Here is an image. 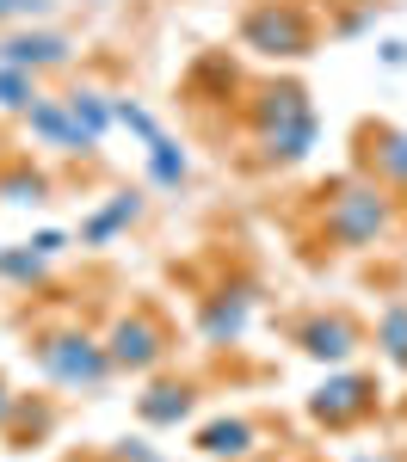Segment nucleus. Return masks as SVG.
<instances>
[{"label":"nucleus","instance_id":"obj_1","mask_svg":"<svg viewBox=\"0 0 407 462\" xmlns=\"http://www.w3.org/2000/svg\"><path fill=\"white\" fill-rule=\"evenodd\" d=\"M254 130H259V148L265 161L278 167H296L309 148H315V106L296 80H272L254 93Z\"/></svg>","mask_w":407,"mask_h":462},{"label":"nucleus","instance_id":"obj_2","mask_svg":"<svg viewBox=\"0 0 407 462\" xmlns=\"http://www.w3.org/2000/svg\"><path fill=\"white\" fill-rule=\"evenodd\" d=\"M37 370H43L56 389L93 394V389H106V376L117 370V364H111V352L93 339V333L56 327V333H43V339H37Z\"/></svg>","mask_w":407,"mask_h":462},{"label":"nucleus","instance_id":"obj_3","mask_svg":"<svg viewBox=\"0 0 407 462\" xmlns=\"http://www.w3.org/2000/svg\"><path fill=\"white\" fill-rule=\"evenodd\" d=\"M383 235H389V198L376 185H346L328 204V241L333 247L358 253V247H376Z\"/></svg>","mask_w":407,"mask_h":462},{"label":"nucleus","instance_id":"obj_4","mask_svg":"<svg viewBox=\"0 0 407 462\" xmlns=\"http://www.w3.org/2000/svg\"><path fill=\"white\" fill-rule=\"evenodd\" d=\"M309 13H296V6H278V0H265L247 13V25H241V43L259 50V56H309Z\"/></svg>","mask_w":407,"mask_h":462},{"label":"nucleus","instance_id":"obj_5","mask_svg":"<svg viewBox=\"0 0 407 462\" xmlns=\"http://www.w3.org/2000/svg\"><path fill=\"white\" fill-rule=\"evenodd\" d=\"M370 407H376V383H370V376H358V370H339V376H328V383L315 389V401H309V413H315L328 431L358 426Z\"/></svg>","mask_w":407,"mask_h":462},{"label":"nucleus","instance_id":"obj_6","mask_svg":"<svg viewBox=\"0 0 407 462\" xmlns=\"http://www.w3.org/2000/svg\"><path fill=\"white\" fill-rule=\"evenodd\" d=\"M106 352H111L117 370H154L161 352H167V333H161V320H154V315H124L117 327H111Z\"/></svg>","mask_w":407,"mask_h":462},{"label":"nucleus","instance_id":"obj_7","mask_svg":"<svg viewBox=\"0 0 407 462\" xmlns=\"http://www.w3.org/2000/svg\"><path fill=\"white\" fill-rule=\"evenodd\" d=\"M247 315H254V290L247 284H235V290H217L210 302H204V339L210 346H235L241 333H247Z\"/></svg>","mask_w":407,"mask_h":462},{"label":"nucleus","instance_id":"obj_8","mask_svg":"<svg viewBox=\"0 0 407 462\" xmlns=\"http://www.w3.org/2000/svg\"><path fill=\"white\" fill-rule=\"evenodd\" d=\"M0 62H13V69H69V37L62 32H13L0 43Z\"/></svg>","mask_w":407,"mask_h":462},{"label":"nucleus","instance_id":"obj_9","mask_svg":"<svg viewBox=\"0 0 407 462\" xmlns=\"http://www.w3.org/2000/svg\"><path fill=\"white\" fill-rule=\"evenodd\" d=\"M25 117H32V130H37V136H43L50 148H69V154H93V148H99L93 136H87V130H80V124H74L69 99H37Z\"/></svg>","mask_w":407,"mask_h":462},{"label":"nucleus","instance_id":"obj_10","mask_svg":"<svg viewBox=\"0 0 407 462\" xmlns=\"http://www.w3.org/2000/svg\"><path fill=\"white\" fill-rule=\"evenodd\" d=\"M296 339H302V352L315 357V364H346V357L358 352V327L346 315H315Z\"/></svg>","mask_w":407,"mask_h":462},{"label":"nucleus","instance_id":"obj_11","mask_svg":"<svg viewBox=\"0 0 407 462\" xmlns=\"http://www.w3.org/2000/svg\"><path fill=\"white\" fill-rule=\"evenodd\" d=\"M136 413H143V426H180V420H191V389L185 383H154L136 401Z\"/></svg>","mask_w":407,"mask_h":462},{"label":"nucleus","instance_id":"obj_12","mask_svg":"<svg viewBox=\"0 0 407 462\" xmlns=\"http://www.w3.org/2000/svg\"><path fill=\"white\" fill-rule=\"evenodd\" d=\"M136 216H143V198H136V191H117L99 216H87V222H80V241H87V247H106L111 235H117L124 222H136Z\"/></svg>","mask_w":407,"mask_h":462},{"label":"nucleus","instance_id":"obj_13","mask_svg":"<svg viewBox=\"0 0 407 462\" xmlns=\"http://www.w3.org/2000/svg\"><path fill=\"white\" fill-rule=\"evenodd\" d=\"M198 450L204 457H247L254 450V426L247 420H210V426L198 431Z\"/></svg>","mask_w":407,"mask_h":462},{"label":"nucleus","instance_id":"obj_14","mask_svg":"<svg viewBox=\"0 0 407 462\" xmlns=\"http://www.w3.org/2000/svg\"><path fill=\"white\" fill-rule=\"evenodd\" d=\"M370 167L389 185H407V130H370Z\"/></svg>","mask_w":407,"mask_h":462},{"label":"nucleus","instance_id":"obj_15","mask_svg":"<svg viewBox=\"0 0 407 462\" xmlns=\"http://www.w3.org/2000/svg\"><path fill=\"white\" fill-rule=\"evenodd\" d=\"M69 111H74V124H80V130H87L93 143H99V136H106L111 124H117V106H111L106 93H93V87H80V93H69Z\"/></svg>","mask_w":407,"mask_h":462},{"label":"nucleus","instance_id":"obj_16","mask_svg":"<svg viewBox=\"0 0 407 462\" xmlns=\"http://www.w3.org/2000/svg\"><path fill=\"white\" fill-rule=\"evenodd\" d=\"M376 346H383V357H389L395 370H407V302H389V309H383V320H376Z\"/></svg>","mask_w":407,"mask_h":462},{"label":"nucleus","instance_id":"obj_17","mask_svg":"<svg viewBox=\"0 0 407 462\" xmlns=\"http://www.w3.org/2000/svg\"><path fill=\"white\" fill-rule=\"evenodd\" d=\"M37 106V74L0 62V111H32Z\"/></svg>","mask_w":407,"mask_h":462},{"label":"nucleus","instance_id":"obj_18","mask_svg":"<svg viewBox=\"0 0 407 462\" xmlns=\"http://www.w3.org/2000/svg\"><path fill=\"white\" fill-rule=\"evenodd\" d=\"M43 265H50V253H37L32 241L25 247H0V278H13V284H37Z\"/></svg>","mask_w":407,"mask_h":462},{"label":"nucleus","instance_id":"obj_19","mask_svg":"<svg viewBox=\"0 0 407 462\" xmlns=\"http://www.w3.org/2000/svg\"><path fill=\"white\" fill-rule=\"evenodd\" d=\"M148 173H154V185H185V154H180V143H167V136H154L148 143Z\"/></svg>","mask_w":407,"mask_h":462},{"label":"nucleus","instance_id":"obj_20","mask_svg":"<svg viewBox=\"0 0 407 462\" xmlns=\"http://www.w3.org/2000/svg\"><path fill=\"white\" fill-rule=\"evenodd\" d=\"M43 191H50V185H43V173H32V167H13V173L0 179V198H6V204H43Z\"/></svg>","mask_w":407,"mask_h":462},{"label":"nucleus","instance_id":"obj_21","mask_svg":"<svg viewBox=\"0 0 407 462\" xmlns=\"http://www.w3.org/2000/svg\"><path fill=\"white\" fill-rule=\"evenodd\" d=\"M117 124H124V130H130V136H143V148L154 143V136H161V124H154V117H148L143 106H130V99H124V106H117Z\"/></svg>","mask_w":407,"mask_h":462},{"label":"nucleus","instance_id":"obj_22","mask_svg":"<svg viewBox=\"0 0 407 462\" xmlns=\"http://www.w3.org/2000/svg\"><path fill=\"white\" fill-rule=\"evenodd\" d=\"M56 13V0H0V25H13V19H50Z\"/></svg>","mask_w":407,"mask_h":462},{"label":"nucleus","instance_id":"obj_23","mask_svg":"<svg viewBox=\"0 0 407 462\" xmlns=\"http://www.w3.org/2000/svg\"><path fill=\"white\" fill-rule=\"evenodd\" d=\"M117 462H161V457L148 450L143 438H124V444H117Z\"/></svg>","mask_w":407,"mask_h":462},{"label":"nucleus","instance_id":"obj_24","mask_svg":"<svg viewBox=\"0 0 407 462\" xmlns=\"http://www.w3.org/2000/svg\"><path fill=\"white\" fill-rule=\"evenodd\" d=\"M383 62L389 69H407V43H383Z\"/></svg>","mask_w":407,"mask_h":462},{"label":"nucleus","instance_id":"obj_25","mask_svg":"<svg viewBox=\"0 0 407 462\" xmlns=\"http://www.w3.org/2000/svg\"><path fill=\"white\" fill-rule=\"evenodd\" d=\"M6 420H13V394L0 389V426H6Z\"/></svg>","mask_w":407,"mask_h":462},{"label":"nucleus","instance_id":"obj_26","mask_svg":"<svg viewBox=\"0 0 407 462\" xmlns=\"http://www.w3.org/2000/svg\"><path fill=\"white\" fill-rule=\"evenodd\" d=\"M358 462H376V457H358Z\"/></svg>","mask_w":407,"mask_h":462}]
</instances>
